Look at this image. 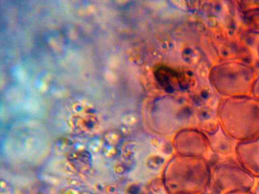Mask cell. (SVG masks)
<instances>
[{
    "mask_svg": "<svg viewBox=\"0 0 259 194\" xmlns=\"http://www.w3.org/2000/svg\"><path fill=\"white\" fill-rule=\"evenodd\" d=\"M219 127L228 135L243 142L259 135V99L231 96L220 106Z\"/></svg>",
    "mask_w": 259,
    "mask_h": 194,
    "instance_id": "6da1fadb",
    "label": "cell"
},
{
    "mask_svg": "<svg viewBox=\"0 0 259 194\" xmlns=\"http://www.w3.org/2000/svg\"><path fill=\"white\" fill-rule=\"evenodd\" d=\"M255 180L238 163H217L210 171L207 193L227 194L237 190H252Z\"/></svg>",
    "mask_w": 259,
    "mask_h": 194,
    "instance_id": "7a4b0ae2",
    "label": "cell"
},
{
    "mask_svg": "<svg viewBox=\"0 0 259 194\" xmlns=\"http://www.w3.org/2000/svg\"><path fill=\"white\" fill-rule=\"evenodd\" d=\"M213 140L209 141L212 153L218 158L217 163H238L236 149L239 142L226 134L220 127L210 133Z\"/></svg>",
    "mask_w": 259,
    "mask_h": 194,
    "instance_id": "3957f363",
    "label": "cell"
},
{
    "mask_svg": "<svg viewBox=\"0 0 259 194\" xmlns=\"http://www.w3.org/2000/svg\"><path fill=\"white\" fill-rule=\"evenodd\" d=\"M236 155L239 164L255 178H259V135L239 142Z\"/></svg>",
    "mask_w": 259,
    "mask_h": 194,
    "instance_id": "277c9868",
    "label": "cell"
},
{
    "mask_svg": "<svg viewBox=\"0 0 259 194\" xmlns=\"http://www.w3.org/2000/svg\"><path fill=\"white\" fill-rule=\"evenodd\" d=\"M69 126L74 131L89 133L95 130L98 121L93 114L75 115L69 119Z\"/></svg>",
    "mask_w": 259,
    "mask_h": 194,
    "instance_id": "5b68a950",
    "label": "cell"
},
{
    "mask_svg": "<svg viewBox=\"0 0 259 194\" xmlns=\"http://www.w3.org/2000/svg\"><path fill=\"white\" fill-rule=\"evenodd\" d=\"M68 161L76 171L85 173L90 169L92 157L90 152L87 150H77L69 154Z\"/></svg>",
    "mask_w": 259,
    "mask_h": 194,
    "instance_id": "8992f818",
    "label": "cell"
},
{
    "mask_svg": "<svg viewBox=\"0 0 259 194\" xmlns=\"http://www.w3.org/2000/svg\"><path fill=\"white\" fill-rule=\"evenodd\" d=\"M159 84L166 89H173L174 86L181 85L177 72L167 68H160L156 73Z\"/></svg>",
    "mask_w": 259,
    "mask_h": 194,
    "instance_id": "52a82bcc",
    "label": "cell"
},
{
    "mask_svg": "<svg viewBox=\"0 0 259 194\" xmlns=\"http://www.w3.org/2000/svg\"><path fill=\"white\" fill-rule=\"evenodd\" d=\"M227 194H254L252 190H241L233 191Z\"/></svg>",
    "mask_w": 259,
    "mask_h": 194,
    "instance_id": "ba28073f",
    "label": "cell"
},
{
    "mask_svg": "<svg viewBox=\"0 0 259 194\" xmlns=\"http://www.w3.org/2000/svg\"><path fill=\"white\" fill-rule=\"evenodd\" d=\"M252 191L253 192L254 194H259V178L256 179Z\"/></svg>",
    "mask_w": 259,
    "mask_h": 194,
    "instance_id": "9c48e42d",
    "label": "cell"
}]
</instances>
